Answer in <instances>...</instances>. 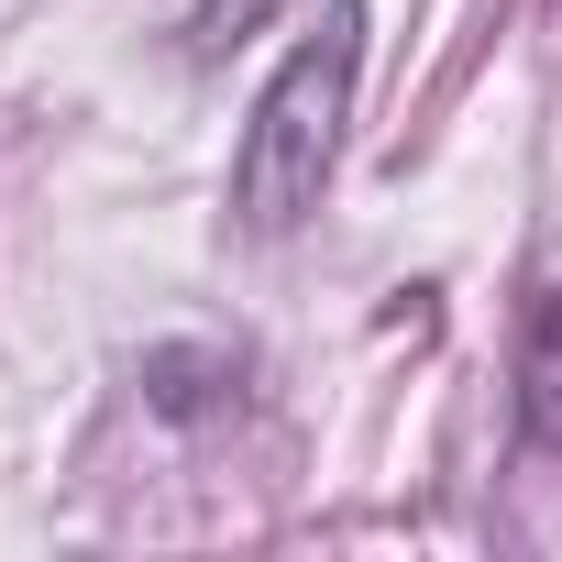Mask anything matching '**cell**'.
<instances>
[{"label": "cell", "instance_id": "2", "mask_svg": "<svg viewBox=\"0 0 562 562\" xmlns=\"http://www.w3.org/2000/svg\"><path fill=\"white\" fill-rule=\"evenodd\" d=\"M232 397H243V364H232V353H199V342L144 353V408H155V419H210V408H232Z\"/></svg>", "mask_w": 562, "mask_h": 562}, {"label": "cell", "instance_id": "4", "mask_svg": "<svg viewBox=\"0 0 562 562\" xmlns=\"http://www.w3.org/2000/svg\"><path fill=\"white\" fill-rule=\"evenodd\" d=\"M540 375H562V288H551V310H540Z\"/></svg>", "mask_w": 562, "mask_h": 562}, {"label": "cell", "instance_id": "3", "mask_svg": "<svg viewBox=\"0 0 562 562\" xmlns=\"http://www.w3.org/2000/svg\"><path fill=\"white\" fill-rule=\"evenodd\" d=\"M276 12H288V0H199V12H188V56L210 67V56H232L254 23H276Z\"/></svg>", "mask_w": 562, "mask_h": 562}, {"label": "cell", "instance_id": "1", "mask_svg": "<svg viewBox=\"0 0 562 562\" xmlns=\"http://www.w3.org/2000/svg\"><path fill=\"white\" fill-rule=\"evenodd\" d=\"M353 67H364V0H331L321 34H299L288 67L265 78V100H254V122L232 144V221L254 243H288L321 210L342 122H353Z\"/></svg>", "mask_w": 562, "mask_h": 562}]
</instances>
